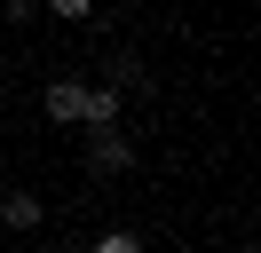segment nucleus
Listing matches in <instances>:
<instances>
[{"label":"nucleus","instance_id":"1","mask_svg":"<svg viewBox=\"0 0 261 253\" xmlns=\"http://www.w3.org/2000/svg\"><path fill=\"white\" fill-rule=\"evenodd\" d=\"M111 119H119V87H87V95H80V127L111 135Z\"/></svg>","mask_w":261,"mask_h":253},{"label":"nucleus","instance_id":"2","mask_svg":"<svg viewBox=\"0 0 261 253\" xmlns=\"http://www.w3.org/2000/svg\"><path fill=\"white\" fill-rule=\"evenodd\" d=\"M87 166H95V174H127V166H135L127 135H95V150H87Z\"/></svg>","mask_w":261,"mask_h":253},{"label":"nucleus","instance_id":"3","mask_svg":"<svg viewBox=\"0 0 261 253\" xmlns=\"http://www.w3.org/2000/svg\"><path fill=\"white\" fill-rule=\"evenodd\" d=\"M80 95H87L80 79H56V87H48V119L56 127H80Z\"/></svg>","mask_w":261,"mask_h":253},{"label":"nucleus","instance_id":"4","mask_svg":"<svg viewBox=\"0 0 261 253\" xmlns=\"http://www.w3.org/2000/svg\"><path fill=\"white\" fill-rule=\"evenodd\" d=\"M0 221H8V230H32V221H40V198H32V190H8V198H0Z\"/></svg>","mask_w":261,"mask_h":253},{"label":"nucleus","instance_id":"5","mask_svg":"<svg viewBox=\"0 0 261 253\" xmlns=\"http://www.w3.org/2000/svg\"><path fill=\"white\" fill-rule=\"evenodd\" d=\"M95 253H143V237H135V230H103Z\"/></svg>","mask_w":261,"mask_h":253},{"label":"nucleus","instance_id":"6","mask_svg":"<svg viewBox=\"0 0 261 253\" xmlns=\"http://www.w3.org/2000/svg\"><path fill=\"white\" fill-rule=\"evenodd\" d=\"M32 8H40V0H0V16H8V24H24Z\"/></svg>","mask_w":261,"mask_h":253},{"label":"nucleus","instance_id":"7","mask_svg":"<svg viewBox=\"0 0 261 253\" xmlns=\"http://www.w3.org/2000/svg\"><path fill=\"white\" fill-rule=\"evenodd\" d=\"M40 8H56V16H87L95 0H40Z\"/></svg>","mask_w":261,"mask_h":253}]
</instances>
